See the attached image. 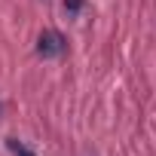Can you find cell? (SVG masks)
<instances>
[{
	"label": "cell",
	"mask_w": 156,
	"mask_h": 156,
	"mask_svg": "<svg viewBox=\"0 0 156 156\" xmlns=\"http://www.w3.org/2000/svg\"><path fill=\"white\" fill-rule=\"evenodd\" d=\"M64 49H67V40H64L58 31H43L40 40H37V55H43V58L64 55Z\"/></svg>",
	"instance_id": "obj_1"
},
{
	"label": "cell",
	"mask_w": 156,
	"mask_h": 156,
	"mask_svg": "<svg viewBox=\"0 0 156 156\" xmlns=\"http://www.w3.org/2000/svg\"><path fill=\"white\" fill-rule=\"evenodd\" d=\"M6 147H9V150H12L16 156H34V153H31V150H28L25 144H19L16 138H9V141H6Z\"/></svg>",
	"instance_id": "obj_2"
},
{
	"label": "cell",
	"mask_w": 156,
	"mask_h": 156,
	"mask_svg": "<svg viewBox=\"0 0 156 156\" xmlns=\"http://www.w3.org/2000/svg\"><path fill=\"white\" fill-rule=\"evenodd\" d=\"M80 9H83V0H64V12L67 16H76Z\"/></svg>",
	"instance_id": "obj_3"
}]
</instances>
